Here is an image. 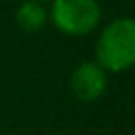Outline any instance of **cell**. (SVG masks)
I'll return each instance as SVG.
<instances>
[{
  "instance_id": "cell-1",
  "label": "cell",
  "mask_w": 135,
  "mask_h": 135,
  "mask_svg": "<svg viewBox=\"0 0 135 135\" xmlns=\"http://www.w3.org/2000/svg\"><path fill=\"white\" fill-rule=\"evenodd\" d=\"M96 59L104 71L122 73L135 67V20L118 18L102 30Z\"/></svg>"
},
{
  "instance_id": "cell-3",
  "label": "cell",
  "mask_w": 135,
  "mask_h": 135,
  "mask_svg": "<svg viewBox=\"0 0 135 135\" xmlns=\"http://www.w3.org/2000/svg\"><path fill=\"white\" fill-rule=\"evenodd\" d=\"M108 86L106 71L98 63L84 61L80 63L71 74V88L73 94L80 102H94L104 94Z\"/></svg>"
},
{
  "instance_id": "cell-4",
  "label": "cell",
  "mask_w": 135,
  "mask_h": 135,
  "mask_svg": "<svg viewBox=\"0 0 135 135\" xmlns=\"http://www.w3.org/2000/svg\"><path fill=\"white\" fill-rule=\"evenodd\" d=\"M47 20H49L47 10L35 0H26L16 10V24L27 33H35V31L43 30Z\"/></svg>"
},
{
  "instance_id": "cell-2",
  "label": "cell",
  "mask_w": 135,
  "mask_h": 135,
  "mask_svg": "<svg viewBox=\"0 0 135 135\" xmlns=\"http://www.w3.org/2000/svg\"><path fill=\"white\" fill-rule=\"evenodd\" d=\"M102 16L96 0H53L51 20L65 35H88L96 30Z\"/></svg>"
},
{
  "instance_id": "cell-5",
  "label": "cell",
  "mask_w": 135,
  "mask_h": 135,
  "mask_svg": "<svg viewBox=\"0 0 135 135\" xmlns=\"http://www.w3.org/2000/svg\"><path fill=\"white\" fill-rule=\"evenodd\" d=\"M35 2H39V4H41V2H53V0H35Z\"/></svg>"
}]
</instances>
